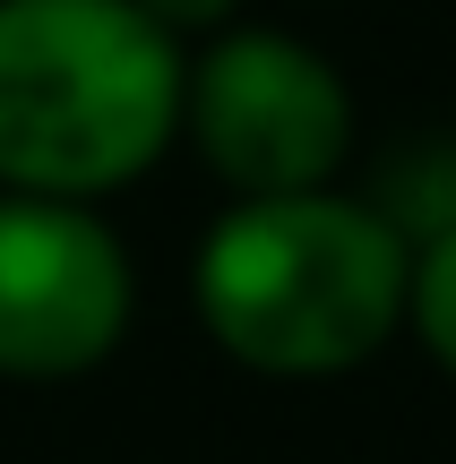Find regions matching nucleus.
<instances>
[{
    "label": "nucleus",
    "mask_w": 456,
    "mask_h": 464,
    "mask_svg": "<svg viewBox=\"0 0 456 464\" xmlns=\"http://www.w3.org/2000/svg\"><path fill=\"white\" fill-rule=\"evenodd\" d=\"M413 232L371 198L276 189L233 198L199 232L189 310L258 379H336L405 327Z\"/></svg>",
    "instance_id": "nucleus-1"
},
{
    "label": "nucleus",
    "mask_w": 456,
    "mask_h": 464,
    "mask_svg": "<svg viewBox=\"0 0 456 464\" xmlns=\"http://www.w3.org/2000/svg\"><path fill=\"white\" fill-rule=\"evenodd\" d=\"M181 34L138 0H0V189H130L181 138Z\"/></svg>",
    "instance_id": "nucleus-2"
},
{
    "label": "nucleus",
    "mask_w": 456,
    "mask_h": 464,
    "mask_svg": "<svg viewBox=\"0 0 456 464\" xmlns=\"http://www.w3.org/2000/svg\"><path fill=\"white\" fill-rule=\"evenodd\" d=\"M181 138L233 198L327 189L354 155V86L285 26H216L181 69Z\"/></svg>",
    "instance_id": "nucleus-3"
},
{
    "label": "nucleus",
    "mask_w": 456,
    "mask_h": 464,
    "mask_svg": "<svg viewBox=\"0 0 456 464\" xmlns=\"http://www.w3.org/2000/svg\"><path fill=\"white\" fill-rule=\"evenodd\" d=\"M138 276L86 198L0 189V379L61 387L121 353Z\"/></svg>",
    "instance_id": "nucleus-4"
},
{
    "label": "nucleus",
    "mask_w": 456,
    "mask_h": 464,
    "mask_svg": "<svg viewBox=\"0 0 456 464\" xmlns=\"http://www.w3.org/2000/svg\"><path fill=\"white\" fill-rule=\"evenodd\" d=\"M405 327L422 335V353L456 379V216L431 224L413 241V266H405Z\"/></svg>",
    "instance_id": "nucleus-5"
},
{
    "label": "nucleus",
    "mask_w": 456,
    "mask_h": 464,
    "mask_svg": "<svg viewBox=\"0 0 456 464\" xmlns=\"http://www.w3.org/2000/svg\"><path fill=\"white\" fill-rule=\"evenodd\" d=\"M138 9H147V17H164V26H172V34L189 44V34H216L224 17L241 9V0H138Z\"/></svg>",
    "instance_id": "nucleus-6"
}]
</instances>
